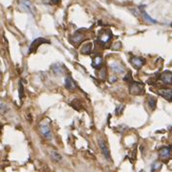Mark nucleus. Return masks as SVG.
Returning <instances> with one entry per match:
<instances>
[{"mask_svg": "<svg viewBox=\"0 0 172 172\" xmlns=\"http://www.w3.org/2000/svg\"><path fill=\"white\" fill-rule=\"evenodd\" d=\"M65 87L66 89L68 90H73L76 88V84L73 82V80L72 79L71 77H67L66 79H65Z\"/></svg>", "mask_w": 172, "mask_h": 172, "instance_id": "10", "label": "nucleus"}, {"mask_svg": "<svg viewBox=\"0 0 172 172\" xmlns=\"http://www.w3.org/2000/svg\"><path fill=\"white\" fill-rule=\"evenodd\" d=\"M92 50V44L91 43H88V44L84 45L81 48H80V53L82 54H89Z\"/></svg>", "mask_w": 172, "mask_h": 172, "instance_id": "14", "label": "nucleus"}, {"mask_svg": "<svg viewBox=\"0 0 172 172\" xmlns=\"http://www.w3.org/2000/svg\"><path fill=\"white\" fill-rule=\"evenodd\" d=\"M18 95H20V100H22L24 98V87L21 81L20 82V93H18Z\"/></svg>", "mask_w": 172, "mask_h": 172, "instance_id": "20", "label": "nucleus"}, {"mask_svg": "<svg viewBox=\"0 0 172 172\" xmlns=\"http://www.w3.org/2000/svg\"><path fill=\"white\" fill-rule=\"evenodd\" d=\"M131 63L133 64V67H136V69H140L145 63V60L141 57H133L131 59Z\"/></svg>", "mask_w": 172, "mask_h": 172, "instance_id": "8", "label": "nucleus"}, {"mask_svg": "<svg viewBox=\"0 0 172 172\" xmlns=\"http://www.w3.org/2000/svg\"><path fill=\"white\" fill-rule=\"evenodd\" d=\"M50 156V159H52L54 163H58V162L61 161V159H62V157H61V155L59 154V153L55 152V151H51Z\"/></svg>", "mask_w": 172, "mask_h": 172, "instance_id": "13", "label": "nucleus"}, {"mask_svg": "<svg viewBox=\"0 0 172 172\" xmlns=\"http://www.w3.org/2000/svg\"><path fill=\"white\" fill-rule=\"evenodd\" d=\"M99 145H100V149L103 153V155L104 156V158L107 159L108 161H110V152H109V149L108 147L107 146L106 142L103 140V139H99Z\"/></svg>", "mask_w": 172, "mask_h": 172, "instance_id": "5", "label": "nucleus"}, {"mask_svg": "<svg viewBox=\"0 0 172 172\" xmlns=\"http://www.w3.org/2000/svg\"><path fill=\"white\" fill-rule=\"evenodd\" d=\"M159 167H161V165H159V163H156V164L154 165V167H153V170H154V171H155V170H158Z\"/></svg>", "mask_w": 172, "mask_h": 172, "instance_id": "24", "label": "nucleus"}, {"mask_svg": "<svg viewBox=\"0 0 172 172\" xmlns=\"http://www.w3.org/2000/svg\"><path fill=\"white\" fill-rule=\"evenodd\" d=\"M124 109V106H121V107H118L117 108H116V114L119 115V111H121V110Z\"/></svg>", "mask_w": 172, "mask_h": 172, "instance_id": "23", "label": "nucleus"}, {"mask_svg": "<svg viewBox=\"0 0 172 172\" xmlns=\"http://www.w3.org/2000/svg\"><path fill=\"white\" fill-rule=\"evenodd\" d=\"M110 68L112 69L113 72L117 73H124V67H123L119 62H112L110 64Z\"/></svg>", "mask_w": 172, "mask_h": 172, "instance_id": "9", "label": "nucleus"}, {"mask_svg": "<svg viewBox=\"0 0 172 172\" xmlns=\"http://www.w3.org/2000/svg\"><path fill=\"white\" fill-rule=\"evenodd\" d=\"M148 103H149V107L151 109L154 110L157 107V99L154 97H150L149 98V101H148Z\"/></svg>", "mask_w": 172, "mask_h": 172, "instance_id": "17", "label": "nucleus"}, {"mask_svg": "<svg viewBox=\"0 0 172 172\" xmlns=\"http://www.w3.org/2000/svg\"><path fill=\"white\" fill-rule=\"evenodd\" d=\"M22 4L25 6L26 9H28V12L29 13H31L33 16L36 15V11H35V8H34V6L32 5V3L28 1V0H24V1L22 2Z\"/></svg>", "mask_w": 172, "mask_h": 172, "instance_id": "11", "label": "nucleus"}, {"mask_svg": "<svg viewBox=\"0 0 172 172\" xmlns=\"http://www.w3.org/2000/svg\"><path fill=\"white\" fill-rule=\"evenodd\" d=\"M40 131L41 133L47 139H52V134H51V131H50V128L47 124H41L40 125Z\"/></svg>", "mask_w": 172, "mask_h": 172, "instance_id": "4", "label": "nucleus"}, {"mask_svg": "<svg viewBox=\"0 0 172 172\" xmlns=\"http://www.w3.org/2000/svg\"><path fill=\"white\" fill-rule=\"evenodd\" d=\"M159 95H161L163 98H164L167 101H172V89L169 88H163L159 90Z\"/></svg>", "mask_w": 172, "mask_h": 172, "instance_id": "6", "label": "nucleus"}, {"mask_svg": "<svg viewBox=\"0 0 172 172\" xmlns=\"http://www.w3.org/2000/svg\"><path fill=\"white\" fill-rule=\"evenodd\" d=\"M83 39H84L83 35H81L80 33H77L75 36H73V43H77V44H78V43H80Z\"/></svg>", "mask_w": 172, "mask_h": 172, "instance_id": "18", "label": "nucleus"}, {"mask_svg": "<svg viewBox=\"0 0 172 172\" xmlns=\"http://www.w3.org/2000/svg\"><path fill=\"white\" fill-rule=\"evenodd\" d=\"M100 77H101V78H103V79L106 78V70H104L103 68H102V70L100 71Z\"/></svg>", "mask_w": 172, "mask_h": 172, "instance_id": "21", "label": "nucleus"}, {"mask_svg": "<svg viewBox=\"0 0 172 172\" xmlns=\"http://www.w3.org/2000/svg\"><path fill=\"white\" fill-rule=\"evenodd\" d=\"M161 79L165 84H172V73L165 71L161 75Z\"/></svg>", "mask_w": 172, "mask_h": 172, "instance_id": "7", "label": "nucleus"}, {"mask_svg": "<svg viewBox=\"0 0 172 172\" xmlns=\"http://www.w3.org/2000/svg\"><path fill=\"white\" fill-rule=\"evenodd\" d=\"M124 79H125V81H127V80L128 81H132V73L129 72V73L126 76V77Z\"/></svg>", "mask_w": 172, "mask_h": 172, "instance_id": "22", "label": "nucleus"}, {"mask_svg": "<svg viewBox=\"0 0 172 172\" xmlns=\"http://www.w3.org/2000/svg\"><path fill=\"white\" fill-rule=\"evenodd\" d=\"M142 15H143V17L145 18V21H147L148 22H150V23H157V21H155V20H153V18L151 17H149V15L146 13L145 11H142Z\"/></svg>", "mask_w": 172, "mask_h": 172, "instance_id": "19", "label": "nucleus"}, {"mask_svg": "<svg viewBox=\"0 0 172 172\" xmlns=\"http://www.w3.org/2000/svg\"><path fill=\"white\" fill-rule=\"evenodd\" d=\"M61 67H62V65L56 63V64L52 65L51 68H52V71L56 73V75H62L64 73V69H61Z\"/></svg>", "mask_w": 172, "mask_h": 172, "instance_id": "15", "label": "nucleus"}, {"mask_svg": "<svg viewBox=\"0 0 172 172\" xmlns=\"http://www.w3.org/2000/svg\"><path fill=\"white\" fill-rule=\"evenodd\" d=\"M92 66L94 67L95 69H99L103 66V58L101 56H97L93 59V62H92Z\"/></svg>", "mask_w": 172, "mask_h": 172, "instance_id": "12", "label": "nucleus"}, {"mask_svg": "<svg viewBox=\"0 0 172 172\" xmlns=\"http://www.w3.org/2000/svg\"><path fill=\"white\" fill-rule=\"evenodd\" d=\"M159 159H161L162 161L166 162L172 157V149L170 147H163V148L159 150Z\"/></svg>", "mask_w": 172, "mask_h": 172, "instance_id": "3", "label": "nucleus"}, {"mask_svg": "<svg viewBox=\"0 0 172 172\" xmlns=\"http://www.w3.org/2000/svg\"><path fill=\"white\" fill-rule=\"evenodd\" d=\"M43 44H50V42L45 39V38H37L35 39L33 42H32V44L30 45V47H29V50H28V53H33V52H36L37 50L39 48V47Z\"/></svg>", "mask_w": 172, "mask_h": 172, "instance_id": "2", "label": "nucleus"}, {"mask_svg": "<svg viewBox=\"0 0 172 172\" xmlns=\"http://www.w3.org/2000/svg\"><path fill=\"white\" fill-rule=\"evenodd\" d=\"M171 27H172V23H171Z\"/></svg>", "mask_w": 172, "mask_h": 172, "instance_id": "25", "label": "nucleus"}, {"mask_svg": "<svg viewBox=\"0 0 172 172\" xmlns=\"http://www.w3.org/2000/svg\"><path fill=\"white\" fill-rule=\"evenodd\" d=\"M129 90H130V93L132 95H136V96L142 95V94H144V85L140 82L131 81Z\"/></svg>", "mask_w": 172, "mask_h": 172, "instance_id": "1", "label": "nucleus"}, {"mask_svg": "<svg viewBox=\"0 0 172 172\" xmlns=\"http://www.w3.org/2000/svg\"><path fill=\"white\" fill-rule=\"evenodd\" d=\"M106 32H107V31H104L103 35H102V34H100V36H99V40H100L101 42H103V44H104V43L108 42V41L110 40V38H111V33L108 34V35L107 36V35H106Z\"/></svg>", "mask_w": 172, "mask_h": 172, "instance_id": "16", "label": "nucleus"}]
</instances>
